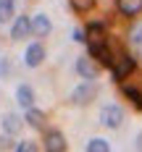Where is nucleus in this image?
Segmentation results:
<instances>
[{"label": "nucleus", "mask_w": 142, "mask_h": 152, "mask_svg": "<svg viewBox=\"0 0 142 152\" xmlns=\"http://www.w3.org/2000/svg\"><path fill=\"white\" fill-rule=\"evenodd\" d=\"M134 68H137L134 55H132V53H118L116 61H113V66H110L113 81H124V79H129V76L134 74Z\"/></svg>", "instance_id": "nucleus-1"}, {"label": "nucleus", "mask_w": 142, "mask_h": 152, "mask_svg": "<svg viewBox=\"0 0 142 152\" xmlns=\"http://www.w3.org/2000/svg\"><path fill=\"white\" fill-rule=\"evenodd\" d=\"M95 97H97V84H95V79H84L77 89L71 92V102H74V105H90Z\"/></svg>", "instance_id": "nucleus-2"}, {"label": "nucleus", "mask_w": 142, "mask_h": 152, "mask_svg": "<svg viewBox=\"0 0 142 152\" xmlns=\"http://www.w3.org/2000/svg\"><path fill=\"white\" fill-rule=\"evenodd\" d=\"M100 123H103L105 129H118V126L124 123V110L118 105H105L100 110Z\"/></svg>", "instance_id": "nucleus-3"}, {"label": "nucleus", "mask_w": 142, "mask_h": 152, "mask_svg": "<svg viewBox=\"0 0 142 152\" xmlns=\"http://www.w3.org/2000/svg\"><path fill=\"white\" fill-rule=\"evenodd\" d=\"M87 47H90V55H92V58L100 63V66H105V68H110V66H113L116 55L110 53L108 42H100V45H87Z\"/></svg>", "instance_id": "nucleus-4"}, {"label": "nucleus", "mask_w": 142, "mask_h": 152, "mask_svg": "<svg viewBox=\"0 0 142 152\" xmlns=\"http://www.w3.org/2000/svg\"><path fill=\"white\" fill-rule=\"evenodd\" d=\"M97 71H100V63L95 61L92 55H90V58L84 55V58L77 61V74L82 76V79H97Z\"/></svg>", "instance_id": "nucleus-5"}, {"label": "nucleus", "mask_w": 142, "mask_h": 152, "mask_svg": "<svg viewBox=\"0 0 142 152\" xmlns=\"http://www.w3.org/2000/svg\"><path fill=\"white\" fill-rule=\"evenodd\" d=\"M42 61H45V45H42V42H32V45L26 47V53H24V63H26L29 68H37Z\"/></svg>", "instance_id": "nucleus-6"}, {"label": "nucleus", "mask_w": 142, "mask_h": 152, "mask_svg": "<svg viewBox=\"0 0 142 152\" xmlns=\"http://www.w3.org/2000/svg\"><path fill=\"white\" fill-rule=\"evenodd\" d=\"M45 150L47 152H66V137L61 131H45Z\"/></svg>", "instance_id": "nucleus-7"}, {"label": "nucleus", "mask_w": 142, "mask_h": 152, "mask_svg": "<svg viewBox=\"0 0 142 152\" xmlns=\"http://www.w3.org/2000/svg\"><path fill=\"white\" fill-rule=\"evenodd\" d=\"M100 42H108V34H105V24L95 21L87 26V45H100Z\"/></svg>", "instance_id": "nucleus-8"}, {"label": "nucleus", "mask_w": 142, "mask_h": 152, "mask_svg": "<svg viewBox=\"0 0 142 152\" xmlns=\"http://www.w3.org/2000/svg\"><path fill=\"white\" fill-rule=\"evenodd\" d=\"M116 8H118V13H121V16L134 18V16L142 13V0H116Z\"/></svg>", "instance_id": "nucleus-9"}, {"label": "nucleus", "mask_w": 142, "mask_h": 152, "mask_svg": "<svg viewBox=\"0 0 142 152\" xmlns=\"http://www.w3.org/2000/svg\"><path fill=\"white\" fill-rule=\"evenodd\" d=\"M0 123H3V131H5L8 137H16V134L21 131V126H24V121H21L16 113H5V115L0 118Z\"/></svg>", "instance_id": "nucleus-10"}, {"label": "nucleus", "mask_w": 142, "mask_h": 152, "mask_svg": "<svg viewBox=\"0 0 142 152\" xmlns=\"http://www.w3.org/2000/svg\"><path fill=\"white\" fill-rule=\"evenodd\" d=\"M29 31H32V21H29V16H16L13 29H11V39H24Z\"/></svg>", "instance_id": "nucleus-11"}, {"label": "nucleus", "mask_w": 142, "mask_h": 152, "mask_svg": "<svg viewBox=\"0 0 142 152\" xmlns=\"http://www.w3.org/2000/svg\"><path fill=\"white\" fill-rule=\"evenodd\" d=\"M16 102L24 107V110L34 107V89H32L29 84H18V89H16Z\"/></svg>", "instance_id": "nucleus-12"}, {"label": "nucleus", "mask_w": 142, "mask_h": 152, "mask_svg": "<svg viewBox=\"0 0 142 152\" xmlns=\"http://www.w3.org/2000/svg\"><path fill=\"white\" fill-rule=\"evenodd\" d=\"M50 29H53V24H50V18H47L45 13L32 16V31H34L37 37H47V34H50Z\"/></svg>", "instance_id": "nucleus-13"}, {"label": "nucleus", "mask_w": 142, "mask_h": 152, "mask_svg": "<svg viewBox=\"0 0 142 152\" xmlns=\"http://www.w3.org/2000/svg\"><path fill=\"white\" fill-rule=\"evenodd\" d=\"M121 92H124L126 100H129V102H132V105L142 113V92L137 89V87H129V84H124V87H121Z\"/></svg>", "instance_id": "nucleus-14"}, {"label": "nucleus", "mask_w": 142, "mask_h": 152, "mask_svg": "<svg viewBox=\"0 0 142 152\" xmlns=\"http://www.w3.org/2000/svg\"><path fill=\"white\" fill-rule=\"evenodd\" d=\"M24 121L29 123L32 129H45V113H40V110L29 107V110H26V115H24Z\"/></svg>", "instance_id": "nucleus-15"}, {"label": "nucleus", "mask_w": 142, "mask_h": 152, "mask_svg": "<svg viewBox=\"0 0 142 152\" xmlns=\"http://www.w3.org/2000/svg\"><path fill=\"white\" fill-rule=\"evenodd\" d=\"M13 8H16V0H0V24L13 18Z\"/></svg>", "instance_id": "nucleus-16"}, {"label": "nucleus", "mask_w": 142, "mask_h": 152, "mask_svg": "<svg viewBox=\"0 0 142 152\" xmlns=\"http://www.w3.org/2000/svg\"><path fill=\"white\" fill-rule=\"evenodd\" d=\"M68 3H71V8H74L77 13H90L97 0H68Z\"/></svg>", "instance_id": "nucleus-17"}, {"label": "nucleus", "mask_w": 142, "mask_h": 152, "mask_svg": "<svg viewBox=\"0 0 142 152\" xmlns=\"http://www.w3.org/2000/svg\"><path fill=\"white\" fill-rule=\"evenodd\" d=\"M110 150V144L108 142H105V139H90V142H87V152H108Z\"/></svg>", "instance_id": "nucleus-18"}, {"label": "nucleus", "mask_w": 142, "mask_h": 152, "mask_svg": "<svg viewBox=\"0 0 142 152\" xmlns=\"http://www.w3.org/2000/svg\"><path fill=\"white\" fill-rule=\"evenodd\" d=\"M13 150L16 152H34V150H37V144H34V142H18Z\"/></svg>", "instance_id": "nucleus-19"}, {"label": "nucleus", "mask_w": 142, "mask_h": 152, "mask_svg": "<svg viewBox=\"0 0 142 152\" xmlns=\"http://www.w3.org/2000/svg\"><path fill=\"white\" fill-rule=\"evenodd\" d=\"M129 42H132V45H142V29H134V31H132Z\"/></svg>", "instance_id": "nucleus-20"}, {"label": "nucleus", "mask_w": 142, "mask_h": 152, "mask_svg": "<svg viewBox=\"0 0 142 152\" xmlns=\"http://www.w3.org/2000/svg\"><path fill=\"white\" fill-rule=\"evenodd\" d=\"M74 39H77V42H82V45H84V42H87V31H82V29H77V31H74Z\"/></svg>", "instance_id": "nucleus-21"}, {"label": "nucleus", "mask_w": 142, "mask_h": 152, "mask_svg": "<svg viewBox=\"0 0 142 152\" xmlns=\"http://www.w3.org/2000/svg\"><path fill=\"white\" fill-rule=\"evenodd\" d=\"M137 150H142V134L137 137Z\"/></svg>", "instance_id": "nucleus-22"}]
</instances>
